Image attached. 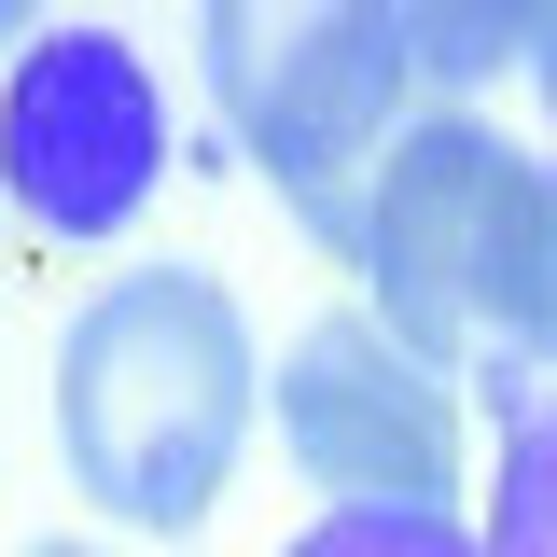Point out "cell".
Instances as JSON below:
<instances>
[{
  "instance_id": "9c48e42d",
  "label": "cell",
  "mask_w": 557,
  "mask_h": 557,
  "mask_svg": "<svg viewBox=\"0 0 557 557\" xmlns=\"http://www.w3.org/2000/svg\"><path fill=\"white\" fill-rule=\"evenodd\" d=\"M28 557H98V544H28Z\"/></svg>"
},
{
  "instance_id": "7a4b0ae2",
  "label": "cell",
  "mask_w": 557,
  "mask_h": 557,
  "mask_svg": "<svg viewBox=\"0 0 557 557\" xmlns=\"http://www.w3.org/2000/svg\"><path fill=\"white\" fill-rule=\"evenodd\" d=\"M209 98L237 153L278 182V209L362 265V196L376 153L418 126V84H474L502 70V42H530V14H418V0H223L196 28Z\"/></svg>"
},
{
  "instance_id": "30bf717a",
  "label": "cell",
  "mask_w": 557,
  "mask_h": 557,
  "mask_svg": "<svg viewBox=\"0 0 557 557\" xmlns=\"http://www.w3.org/2000/svg\"><path fill=\"white\" fill-rule=\"evenodd\" d=\"M0 42H14V14H0Z\"/></svg>"
},
{
  "instance_id": "277c9868",
  "label": "cell",
  "mask_w": 557,
  "mask_h": 557,
  "mask_svg": "<svg viewBox=\"0 0 557 557\" xmlns=\"http://www.w3.org/2000/svg\"><path fill=\"white\" fill-rule=\"evenodd\" d=\"M278 446L335 487V516H446L460 502V405L446 376L376 335V307L307 321L278 362Z\"/></svg>"
},
{
  "instance_id": "ba28073f",
  "label": "cell",
  "mask_w": 557,
  "mask_h": 557,
  "mask_svg": "<svg viewBox=\"0 0 557 557\" xmlns=\"http://www.w3.org/2000/svg\"><path fill=\"white\" fill-rule=\"evenodd\" d=\"M530 70H544V112H557V14H530Z\"/></svg>"
},
{
  "instance_id": "52a82bcc",
  "label": "cell",
  "mask_w": 557,
  "mask_h": 557,
  "mask_svg": "<svg viewBox=\"0 0 557 557\" xmlns=\"http://www.w3.org/2000/svg\"><path fill=\"white\" fill-rule=\"evenodd\" d=\"M293 557H487L460 516H321Z\"/></svg>"
},
{
  "instance_id": "5b68a950",
  "label": "cell",
  "mask_w": 557,
  "mask_h": 557,
  "mask_svg": "<svg viewBox=\"0 0 557 557\" xmlns=\"http://www.w3.org/2000/svg\"><path fill=\"white\" fill-rule=\"evenodd\" d=\"M0 182L42 237H112L168 182V98L112 28H42L0 84Z\"/></svg>"
},
{
  "instance_id": "3957f363",
  "label": "cell",
  "mask_w": 557,
  "mask_h": 557,
  "mask_svg": "<svg viewBox=\"0 0 557 557\" xmlns=\"http://www.w3.org/2000/svg\"><path fill=\"white\" fill-rule=\"evenodd\" d=\"M265 405L251 321L209 265H126L57 335V446L70 487L126 530H196Z\"/></svg>"
},
{
  "instance_id": "8992f818",
  "label": "cell",
  "mask_w": 557,
  "mask_h": 557,
  "mask_svg": "<svg viewBox=\"0 0 557 557\" xmlns=\"http://www.w3.org/2000/svg\"><path fill=\"white\" fill-rule=\"evenodd\" d=\"M487 557H557V391L502 418V502H487Z\"/></svg>"
},
{
  "instance_id": "6da1fadb",
  "label": "cell",
  "mask_w": 557,
  "mask_h": 557,
  "mask_svg": "<svg viewBox=\"0 0 557 557\" xmlns=\"http://www.w3.org/2000/svg\"><path fill=\"white\" fill-rule=\"evenodd\" d=\"M362 293L376 335L446 391L544 405L557 391V168L487 112H418L362 196Z\"/></svg>"
}]
</instances>
